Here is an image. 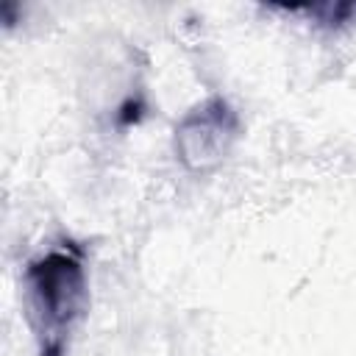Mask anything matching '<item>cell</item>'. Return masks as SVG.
I'll return each mask as SVG.
<instances>
[{"mask_svg":"<svg viewBox=\"0 0 356 356\" xmlns=\"http://www.w3.org/2000/svg\"><path fill=\"white\" fill-rule=\"evenodd\" d=\"M28 323L42 356H64L70 337L89 306L83 253L67 242L28 261L22 273Z\"/></svg>","mask_w":356,"mask_h":356,"instance_id":"6da1fadb","label":"cell"},{"mask_svg":"<svg viewBox=\"0 0 356 356\" xmlns=\"http://www.w3.org/2000/svg\"><path fill=\"white\" fill-rule=\"evenodd\" d=\"M242 120L236 108L222 97L211 95L195 103L172 131V150L184 170L189 172H209L220 167L234 145L239 142Z\"/></svg>","mask_w":356,"mask_h":356,"instance_id":"7a4b0ae2","label":"cell"}]
</instances>
